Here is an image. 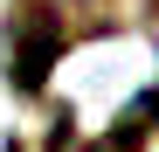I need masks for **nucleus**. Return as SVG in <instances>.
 <instances>
[{"instance_id": "f257e3e1", "label": "nucleus", "mask_w": 159, "mask_h": 152, "mask_svg": "<svg viewBox=\"0 0 159 152\" xmlns=\"http://www.w3.org/2000/svg\"><path fill=\"white\" fill-rule=\"evenodd\" d=\"M56 48H62L56 7H28V14H21V28H14V83H21V90H42Z\"/></svg>"}, {"instance_id": "f03ea898", "label": "nucleus", "mask_w": 159, "mask_h": 152, "mask_svg": "<svg viewBox=\"0 0 159 152\" xmlns=\"http://www.w3.org/2000/svg\"><path fill=\"white\" fill-rule=\"evenodd\" d=\"M48 152H111V145H76V124L62 118V124H56V138H48Z\"/></svg>"}]
</instances>
